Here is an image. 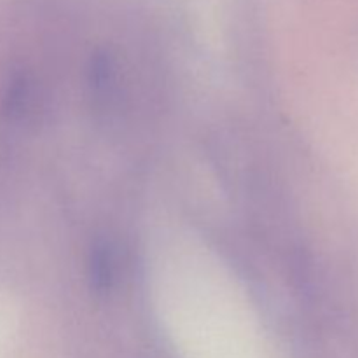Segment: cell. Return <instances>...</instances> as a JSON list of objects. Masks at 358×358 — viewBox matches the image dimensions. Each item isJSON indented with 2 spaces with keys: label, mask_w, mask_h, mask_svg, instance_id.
Wrapping results in <instances>:
<instances>
[{
  "label": "cell",
  "mask_w": 358,
  "mask_h": 358,
  "mask_svg": "<svg viewBox=\"0 0 358 358\" xmlns=\"http://www.w3.org/2000/svg\"><path fill=\"white\" fill-rule=\"evenodd\" d=\"M91 276L96 289L105 290L110 287L112 278H114V259H112L110 248H96L93 254V262H91Z\"/></svg>",
  "instance_id": "obj_1"
}]
</instances>
